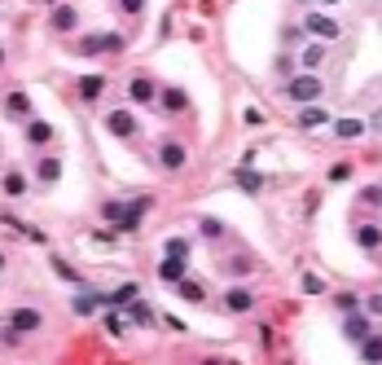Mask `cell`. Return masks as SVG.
I'll use <instances>...</instances> for the list:
<instances>
[{
	"mask_svg": "<svg viewBox=\"0 0 382 365\" xmlns=\"http://www.w3.org/2000/svg\"><path fill=\"white\" fill-rule=\"evenodd\" d=\"M321 93H325V84H321V75H312V71H299V75L286 79V97L299 106H317Z\"/></svg>",
	"mask_w": 382,
	"mask_h": 365,
	"instance_id": "1",
	"label": "cell"
},
{
	"mask_svg": "<svg viewBox=\"0 0 382 365\" xmlns=\"http://www.w3.org/2000/svg\"><path fill=\"white\" fill-rule=\"evenodd\" d=\"M40 326H44L40 308H13L5 317V343H13V335H31V330H40Z\"/></svg>",
	"mask_w": 382,
	"mask_h": 365,
	"instance_id": "2",
	"label": "cell"
},
{
	"mask_svg": "<svg viewBox=\"0 0 382 365\" xmlns=\"http://www.w3.org/2000/svg\"><path fill=\"white\" fill-rule=\"evenodd\" d=\"M106 132H110V137H119V141H137L141 137V124H137V114H132L128 106H119V110L106 114Z\"/></svg>",
	"mask_w": 382,
	"mask_h": 365,
	"instance_id": "3",
	"label": "cell"
},
{
	"mask_svg": "<svg viewBox=\"0 0 382 365\" xmlns=\"http://www.w3.org/2000/svg\"><path fill=\"white\" fill-rule=\"evenodd\" d=\"M303 31L312 40H321V44H329V40H339L343 36V27H339V18H329V13H303Z\"/></svg>",
	"mask_w": 382,
	"mask_h": 365,
	"instance_id": "4",
	"label": "cell"
},
{
	"mask_svg": "<svg viewBox=\"0 0 382 365\" xmlns=\"http://www.w3.org/2000/svg\"><path fill=\"white\" fill-rule=\"evenodd\" d=\"M75 48H79L84 58H97V53H123V36H114V31H110V36H84Z\"/></svg>",
	"mask_w": 382,
	"mask_h": 365,
	"instance_id": "5",
	"label": "cell"
},
{
	"mask_svg": "<svg viewBox=\"0 0 382 365\" xmlns=\"http://www.w3.org/2000/svg\"><path fill=\"white\" fill-rule=\"evenodd\" d=\"M185 163H189V150H185L180 141H163V145H158V168H163V172H180Z\"/></svg>",
	"mask_w": 382,
	"mask_h": 365,
	"instance_id": "6",
	"label": "cell"
},
{
	"mask_svg": "<svg viewBox=\"0 0 382 365\" xmlns=\"http://www.w3.org/2000/svg\"><path fill=\"white\" fill-rule=\"evenodd\" d=\"M22 137H27V145L44 150V145L57 137V128H53V124H44V119H27V124H22Z\"/></svg>",
	"mask_w": 382,
	"mask_h": 365,
	"instance_id": "7",
	"label": "cell"
},
{
	"mask_svg": "<svg viewBox=\"0 0 382 365\" xmlns=\"http://www.w3.org/2000/svg\"><path fill=\"white\" fill-rule=\"evenodd\" d=\"M343 335L352 339V343H364L374 335V317H364V312H347V321H343Z\"/></svg>",
	"mask_w": 382,
	"mask_h": 365,
	"instance_id": "8",
	"label": "cell"
},
{
	"mask_svg": "<svg viewBox=\"0 0 382 365\" xmlns=\"http://www.w3.org/2000/svg\"><path fill=\"white\" fill-rule=\"evenodd\" d=\"M251 308H255V295L246 291V286H228V291H224V312L242 317V312H251Z\"/></svg>",
	"mask_w": 382,
	"mask_h": 365,
	"instance_id": "9",
	"label": "cell"
},
{
	"mask_svg": "<svg viewBox=\"0 0 382 365\" xmlns=\"http://www.w3.org/2000/svg\"><path fill=\"white\" fill-rule=\"evenodd\" d=\"M128 97H132L137 106H154V102H158V88H154V79H145V75H132Z\"/></svg>",
	"mask_w": 382,
	"mask_h": 365,
	"instance_id": "10",
	"label": "cell"
},
{
	"mask_svg": "<svg viewBox=\"0 0 382 365\" xmlns=\"http://www.w3.org/2000/svg\"><path fill=\"white\" fill-rule=\"evenodd\" d=\"M0 190H5V198H27L31 194V176L22 168H9L5 180H0Z\"/></svg>",
	"mask_w": 382,
	"mask_h": 365,
	"instance_id": "11",
	"label": "cell"
},
{
	"mask_svg": "<svg viewBox=\"0 0 382 365\" xmlns=\"http://www.w3.org/2000/svg\"><path fill=\"white\" fill-rule=\"evenodd\" d=\"M5 114H9L13 124H27V119H31V97H27L22 88H13V93L5 97Z\"/></svg>",
	"mask_w": 382,
	"mask_h": 365,
	"instance_id": "12",
	"label": "cell"
},
{
	"mask_svg": "<svg viewBox=\"0 0 382 365\" xmlns=\"http://www.w3.org/2000/svg\"><path fill=\"white\" fill-rule=\"evenodd\" d=\"M57 176H62V159L57 154H40L36 159V180L40 185H57Z\"/></svg>",
	"mask_w": 382,
	"mask_h": 365,
	"instance_id": "13",
	"label": "cell"
},
{
	"mask_svg": "<svg viewBox=\"0 0 382 365\" xmlns=\"http://www.w3.org/2000/svg\"><path fill=\"white\" fill-rule=\"evenodd\" d=\"M356 246H360V251H378V246H382V225L378 220L356 225Z\"/></svg>",
	"mask_w": 382,
	"mask_h": 365,
	"instance_id": "14",
	"label": "cell"
},
{
	"mask_svg": "<svg viewBox=\"0 0 382 365\" xmlns=\"http://www.w3.org/2000/svg\"><path fill=\"white\" fill-rule=\"evenodd\" d=\"M325 53H329V48H325L321 40H308L303 48H299V66H303V71H312V75H317V66L325 62Z\"/></svg>",
	"mask_w": 382,
	"mask_h": 365,
	"instance_id": "15",
	"label": "cell"
},
{
	"mask_svg": "<svg viewBox=\"0 0 382 365\" xmlns=\"http://www.w3.org/2000/svg\"><path fill=\"white\" fill-rule=\"evenodd\" d=\"M75 27H79V9H75V5H53V31L71 36Z\"/></svg>",
	"mask_w": 382,
	"mask_h": 365,
	"instance_id": "16",
	"label": "cell"
},
{
	"mask_svg": "<svg viewBox=\"0 0 382 365\" xmlns=\"http://www.w3.org/2000/svg\"><path fill=\"white\" fill-rule=\"evenodd\" d=\"M329 124H334V137L339 141H356V137H364V128H369L364 119H329Z\"/></svg>",
	"mask_w": 382,
	"mask_h": 365,
	"instance_id": "17",
	"label": "cell"
},
{
	"mask_svg": "<svg viewBox=\"0 0 382 365\" xmlns=\"http://www.w3.org/2000/svg\"><path fill=\"white\" fill-rule=\"evenodd\" d=\"M158 106L168 110V114H180V110L189 106V97H185V88H163L158 93Z\"/></svg>",
	"mask_w": 382,
	"mask_h": 365,
	"instance_id": "18",
	"label": "cell"
},
{
	"mask_svg": "<svg viewBox=\"0 0 382 365\" xmlns=\"http://www.w3.org/2000/svg\"><path fill=\"white\" fill-rule=\"evenodd\" d=\"M102 93H106V75H84L79 79V97H84V102H97Z\"/></svg>",
	"mask_w": 382,
	"mask_h": 365,
	"instance_id": "19",
	"label": "cell"
},
{
	"mask_svg": "<svg viewBox=\"0 0 382 365\" xmlns=\"http://www.w3.org/2000/svg\"><path fill=\"white\" fill-rule=\"evenodd\" d=\"M360 361H364V365H382V335H378V330L360 343Z\"/></svg>",
	"mask_w": 382,
	"mask_h": 365,
	"instance_id": "20",
	"label": "cell"
},
{
	"mask_svg": "<svg viewBox=\"0 0 382 365\" xmlns=\"http://www.w3.org/2000/svg\"><path fill=\"white\" fill-rule=\"evenodd\" d=\"M158 277H163V281H185V260L163 255V264H158Z\"/></svg>",
	"mask_w": 382,
	"mask_h": 365,
	"instance_id": "21",
	"label": "cell"
},
{
	"mask_svg": "<svg viewBox=\"0 0 382 365\" xmlns=\"http://www.w3.org/2000/svg\"><path fill=\"white\" fill-rule=\"evenodd\" d=\"M132 300H141V286H137V281H128V286H119L114 295H106V304H114V308H128Z\"/></svg>",
	"mask_w": 382,
	"mask_h": 365,
	"instance_id": "22",
	"label": "cell"
},
{
	"mask_svg": "<svg viewBox=\"0 0 382 365\" xmlns=\"http://www.w3.org/2000/svg\"><path fill=\"white\" fill-rule=\"evenodd\" d=\"M176 291H180V300H189V304H203L207 300V286H203V281H176Z\"/></svg>",
	"mask_w": 382,
	"mask_h": 365,
	"instance_id": "23",
	"label": "cell"
},
{
	"mask_svg": "<svg viewBox=\"0 0 382 365\" xmlns=\"http://www.w3.org/2000/svg\"><path fill=\"white\" fill-rule=\"evenodd\" d=\"M233 180H238V185H242L246 194H259V190H264V176H259V172H251V168H238V172H233Z\"/></svg>",
	"mask_w": 382,
	"mask_h": 365,
	"instance_id": "24",
	"label": "cell"
},
{
	"mask_svg": "<svg viewBox=\"0 0 382 365\" xmlns=\"http://www.w3.org/2000/svg\"><path fill=\"white\" fill-rule=\"evenodd\" d=\"M102 304H106V295H93V291L75 295V312H79V317H88V312H97Z\"/></svg>",
	"mask_w": 382,
	"mask_h": 365,
	"instance_id": "25",
	"label": "cell"
},
{
	"mask_svg": "<svg viewBox=\"0 0 382 365\" xmlns=\"http://www.w3.org/2000/svg\"><path fill=\"white\" fill-rule=\"evenodd\" d=\"M321 124H329V114L321 106H303V110H299V128H321Z\"/></svg>",
	"mask_w": 382,
	"mask_h": 365,
	"instance_id": "26",
	"label": "cell"
},
{
	"mask_svg": "<svg viewBox=\"0 0 382 365\" xmlns=\"http://www.w3.org/2000/svg\"><path fill=\"white\" fill-rule=\"evenodd\" d=\"M128 317L137 321V326H154V312H149V304H141V300L128 304Z\"/></svg>",
	"mask_w": 382,
	"mask_h": 365,
	"instance_id": "27",
	"label": "cell"
},
{
	"mask_svg": "<svg viewBox=\"0 0 382 365\" xmlns=\"http://www.w3.org/2000/svg\"><path fill=\"white\" fill-rule=\"evenodd\" d=\"M123 211H128V203H119V198H110V203H102V215H106V220H114V225L123 220Z\"/></svg>",
	"mask_w": 382,
	"mask_h": 365,
	"instance_id": "28",
	"label": "cell"
},
{
	"mask_svg": "<svg viewBox=\"0 0 382 365\" xmlns=\"http://www.w3.org/2000/svg\"><path fill=\"white\" fill-rule=\"evenodd\" d=\"M334 304H339V312H360V295H352V291H343V295H339V300H334Z\"/></svg>",
	"mask_w": 382,
	"mask_h": 365,
	"instance_id": "29",
	"label": "cell"
},
{
	"mask_svg": "<svg viewBox=\"0 0 382 365\" xmlns=\"http://www.w3.org/2000/svg\"><path fill=\"white\" fill-rule=\"evenodd\" d=\"M303 295H325V281L317 273H303Z\"/></svg>",
	"mask_w": 382,
	"mask_h": 365,
	"instance_id": "30",
	"label": "cell"
},
{
	"mask_svg": "<svg viewBox=\"0 0 382 365\" xmlns=\"http://www.w3.org/2000/svg\"><path fill=\"white\" fill-rule=\"evenodd\" d=\"M203 238H211V242H215V238H224V225L207 215V220H203Z\"/></svg>",
	"mask_w": 382,
	"mask_h": 365,
	"instance_id": "31",
	"label": "cell"
},
{
	"mask_svg": "<svg viewBox=\"0 0 382 365\" xmlns=\"http://www.w3.org/2000/svg\"><path fill=\"white\" fill-rule=\"evenodd\" d=\"M168 255L185 260V255H189V242H185V238H168Z\"/></svg>",
	"mask_w": 382,
	"mask_h": 365,
	"instance_id": "32",
	"label": "cell"
},
{
	"mask_svg": "<svg viewBox=\"0 0 382 365\" xmlns=\"http://www.w3.org/2000/svg\"><path fill=\"white\" fill-rule=\"evenodd\" d=\"M224 269L242 277V273H251V269H255V264H251V260H246V255H238V260H228V264H224Z\"/></svg>",
	"mask_w": 382,
	"mask_h": 365,
	"instance_id": "33",
	"label": "cell"
},
{
	"mask_svg": "<svg viewBox=\"0 0 382 365\" xmlns=\"http://www.w3.org/2000/svg\"><path fill=\"white\" fill-rule=\"evenodd\" d=\"M106 330H110V335H128V321L119 317V312H110V317H106Z\"/></svg>",
	"mask_w": 382,
	"mask_h": 365,
	"instance_id": "34",
	"label": "cell"
},
{
	"mask_svg": "<svg viewBox=\"0 0 382 365\" xmlns=\"http://www.w3.org/2000/svg\"><path fill=\"white\" fill-rule=\"evenodd\" d=\"M53 273H57V277H66V281H79V273H75L66 260H53Z\"/></svg>",
	"mask_w": 382,
	"mask_h": 365,
	"instance_id": "35",
	"label": "cell"
},
{
	"mask_svg": "<svg viewBox=\"0 0 382 365\" xmlns=\"http://www.w3.org/2000/svg\"><path fill=\"white\" fill-rule=\"evenodd\" d=\"M119 9L128 13V18H137V13H145V0H119Z\"/></svg>",
	"mask_w": 382,
	"mask_h": 365,
	"instance_id": "36",
	"label": "cell"
},
{
	"mask_svg": "<svg viewBox=\"0 0 382 365\" xmlns=\"http://www.w3.org/2000/svg\"><path fill=\"white\" fill-rule=\"evenodd\" d=\"M364 317H382V295H369V300H364Z\"/></svg>",
	"mask_w": 382,
	"mask_h": 365,
	"instance_id": "37",
	"label": "cell"
},
{
	"mask_svg": "<svg viewBox=\"0 0 382 365\" xmlns=\"http://www.w3.org/2000/svg\"><path fill=\"white\" fill-rule=\"evenodd\" d=\"M352 176V163H334V168H329V180H347Z\"/></svg>",
	"mask_w": 382,
	"mask_h": 365,
	"instance_id": "38",
	"label": "cell"
},
{
	"mask_svg": "<svg viewBox=\"0 0 382 365\" xmlns=\"http://www.w3.org/2000/svg\"><path fill=\"white\" fill-rule=\"evenodd\" d=\"M360 198H364V203H374V207H382V185H369Z\"/></svg>",
	"mask_w": 382,
	"mask_h": 365,
	"instance_id": "39",
	"label": "cell"
},
{
	"mask_svg": "<svg viewBox=\"0 0 382 365\" xmlns=\"http://www.w3.org/2000/svg\"><path fill=\"white\" fill-rule=\"evenodd\" d=\"M242 119H246V128H259V124H264V114H259V110L251 106V110H246V114H242Z\"/></svg>",
	"mask_w": 382,
	"mask_h": 365,
	"instance_id": "40",
	"label": "cell"
},
{
	"mask_svg": "<svg viewBox=\"0 0 382 365\" xmlns=\"http://www.w3.org/2000/svg\"><path fill=\"white\" fill-rule=\"evenodd\" d=\"M317 5H343V0H317Z\"/></svg>",
	"mask_w": 382,
	"mask_h": 365,
	"instance_id": "41",
	"label": "cell"
},
{
	"mask_svg": "<svg viewBox=\"0 0 382 365\" xmlns=\"http://www.w3.org/2000/svg\"><path fill=\"white\" fill-rule=\"evenodd\" d=\"M0 273H5V251H0Z\"/></svg>",
	"mask_w": 382,
	"mask_h": 365,
	"instance_id": "42",
	"label": "cell"
},
{
	"mask_svg": "<svg viewBox=\"0 0 382 365\" xmlns=\"http://www.w3.org/2000/svg\"><path fill=\"white\" fill-rule=\"evenodd\" d=\"M0 62H5V53H0Z\"/></svg>",
	"mask_w": 382,
	"mask_h": 365,
	"instance_id": "43",
	"label": "cell"
}]
</instances>
